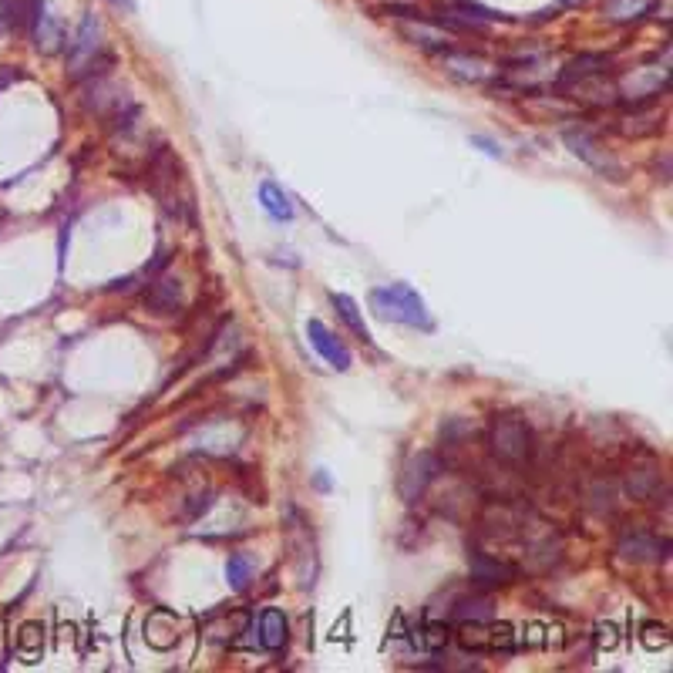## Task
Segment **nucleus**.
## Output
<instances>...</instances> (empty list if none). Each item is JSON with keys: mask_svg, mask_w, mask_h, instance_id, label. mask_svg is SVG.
<instances>
[{"mask_svg": "<svg viewBox=\"0 0 673 673\" xmlns=\"http://www.w3.org/2000/svg\"><path fill=\"white\" fill-rule=\"evenodd\" d=\"M108 68H112V54L105 48V27L95 14H88L68 48V75L75 81H85L105 75Z\"/></svg>", "mask_w": 673, "mask_h": 673, "instance_id": "obj_1", "label": "nucleus"}, {"mask_svg": "<svg viewBox=\"0 0 673 673\" xmlns=\"http://www.w3.org/2000/svg\"><path fill=\"white\" fill-rule=\"evenodd\" d=\"M371 310L381 320H391V324H404V327H421L431 330L435 320H431L424 300L404 283H391V287H377L371 293Z\"/></svg>", "mask_w": 673, "mask_h": 673, "instance_id": "obj_2", "label": "nucleus"}, {"mask_svg": "<svg viewBox=\"0 0 673 673\" xmlns=\"http://www.w3.org/2000/svg\"><path fill=\"white\" fill-rule=\"evenodd\" d=\"M488 445L502 462H525L532 455V431L519 418H499L488 428Z\"/></svg>", "mask_w": 673, "mask_h": 673, "instance_id": "obj_3", "label": "nucleus"}, {"mask_svg": "<svg viewBox=\"0 0 673 673\" xmlns=\"http://www.w3.org/2000/svg\"><path fill=\"white\" fill-rule=\"evenodd\" d=\"M458 643L472 653H512L515 650V630L509 623L472 620L458 630Z\"/></svg>", "mask_w": 673, "mask_h": 673, "instance_id": "obj_4", "label": "nucleus"}, {"mask_svg": "<svg viewBox=\"0 0 673 673\" xmlns=\"http://www.w3.org/2000/svg\"><path fill=\"white\" fill-rule=\"evenodd\" d=\"M559 88H562V91H569V98L583 101V105H596V108L616 105V101L623 98V95H620V81L606 78V71H603V75H589V78H576V81H562Z\"/></svg>", "mask_w": 673, "mask_h": 673, "instance_id": "obj_5", "label": "nucleus"}, {"mask_svg": "<svg viewBox=\"0 0 673 673\" xmlns=\"http://www.w3.org/2000/svg\"><path fill=\"white\" fill-rule=\"evenodd\" d=\"M435 475H438V458L431 455V451H418V455H411L408 465H404V472H401V499L418 502Z\"/></svg>", "mask_w": 673, "mask_h": 673, "instance_id": "obj_6", "label": "nucleus"}, {"mask_svg": "<svg viewBox=\"0 0 673 673\" xmlns=\"http://www.w3.org/2000/svg\"><path fill=\"white\" fill-rule=\"evenodd\" d=\"M566 145L573 149V155H579L583 162H589L593 165L596 172H603V175H610V179H620V162L613 159L610 152L599 145V138L596 135H589V132H566Z\"/></svg>", "mask_w": 673, "mask_h": 673, "instance_id": "obj_7", "label": "nucleus"}, {"mask_svg": "<svg viewBox=\"0 0 673 673\" xmlns=\"http://www.w3.org/2000/svg\"><path fill=\"white\" fill-rule=\"evenodd\" d=\"M441 68L448 71L451 78L468 81V85H482V81L495 78V68L478 54H465V51H441Z\"/></svg>", "mask_w": 673, "mask_h": 673, "instance_id": "obj_8", "label": "nucleus"}, {"mask_svg": "<svg viewBox=\"0 0 673 673\" xmlns=\"http://www.w3.org/2000/svg\"><path fill=\"white\" fill-rule=\"evenodd\" d=\"M307 337H310V344L320 350V357H324V361L334 367V371H347V367H350V350L340 344V340L330 334V330L320 324V320H310Z\"/></svg>", "mask_w": 673, "mask_h": 673, "instance_id": "obj_9", "label": "nucleus"}, {"mask_svg": "<svg viewBox=\"0 0 673 673\" xmlns=\"http://www.w3.org/2000/svg\"><path fill=\"white\" fill-rule=\"evenodd\" d=\"M31 31H34V44H38V51L41 54H54V51H61V44H64V34H61V24H58V17H54L51 11H48V4H38V11H34V17H31Z\"/></svg>", "mask_w": 673, "mask_h": 673, "instance_id": "obj_10", "label": "nucleus"}, {"mask_svg": "<svg viewBox=\"0 0 673 673\" xmlns=\"http://www.w3.org/2000/svg\"><path fill=\"white\" fill-rule=\"evenodd\" d=\"M401 34L411 44L424 48V51H448L451 48V34L438 21L435 24H428V21H401Z\"/></svg>", "mask_w": 673, "mask_h": 673, "instance_id": "obj_11", "label": "nucleus"}, {"mask_svg": "<svg viewBox=\"0 0 673 673\" xmlns=\"http://www.w3.org/2000/svg\"><path fill=\"white\" fill-rule=\"evenodd\" d=\"M145 640L155 650H169L179 643V620L169 610H152L149 620H145Z\"/></svg>", "mask_w": 673, "mask_h": 673, "instance_id": "obj_12", "label": "nucleus"}, {"mask_svg": "<svg viewBox=\"0 0 673 673\" xmlns=\"http://www.w3.org/2000/svg\"><path fill=\"white\" fill-rule=\"evenodd\" d=\"M472 579L482 586H505L515 579V566L502 559H492L488 552H472Z\"/></svg>", "mask_w": 673, "mask_h": 673, "instance_id": "obj_13", "label": "nucleus"}, {"mask_svg": "<svg viewBox=\"0 0 673 673\" xmlns=\"http://www.w3.org/2000/svg\"><path fill=\"white\" fill-rule=\"evenodd\" d=\"M660 128V108L650 105V101H633V112L620 118V132L623 135H650Z\"/></svg>", "mask_w": 673, "mask_h": 673, "instance_id": "obj_14", "label": "nucleus"}, {"mask_svg": "<svg viewBox=\"0 0 673 673\" xmlns=\"http://www.w3.org/2000/svg\"><path fill=\"white\" fill-rule=\"evenodd\" d=\"M145 300H149L152 313L169 317V313H179V307H182V290H179V283H175V280L162 276V280L152 283V290L145 293Z\"/></svg>", "mask_w": 673, "mask_h": 673, "instance_id": "obj_15", "label": "nucleus"}, {"mask_svg": "<svg viewBox=\"0 0 673 673\" xmlns=\"http://www.w3.org/2000/svg\"><path fill=\"white\" fill-rule=\"evenodd\" d=\"M663 542L657 536H647V532H630V536L620 539V552L626 559H636V562H653L663 556Z\"/></svg>", "mask_w": 673, "mask_h": 673, "instance_id": "obj_16", "label": "nucleus"}, {"mask_svg": "<svg viewBox=\"0 0 673 673\" xmlns=\"http://www.w3.org/2000/svg\"><path fill=\"white\" fill-rule=\"evenodd\" d=\"M603 71H610V58H603V54H579V58H573V61L566 64V68L559 71V85H562V81L603 75Z\"/></svg>", "mask_w": 673, "mask_h": 673, "instance_id": "obj_17", "label": "nucleus"}, {"mask_svg": "<svg viewBox=\"0 0 673 673\" xmlns=\"http://www.w3.org/2000/svg\"><path fill=\"white\" fill-rule=\"evenodd\" d=\"M287 616L280 610H266L263 620H260V643L266 650H283V643H287Z\"/></svg>", "mask_w": 673, "mask_h": 673, "instance_id": "obj_18", "label": "nucleus"}, {"mask_svg": "<svg viewBox=\"0 0 673 673\" xmlns=\"http://www.w3.org/2000/svg\"><path fill=\"white\" fill-rule=\"evenodd\" d=\"M17 653L24 663H38L44 653V626L41 623H24L17 633Z\"/></svg>", "mask_w": 673, "mask_h": 673, "instance_id": "obj_19", "label": "nucleus"}, {"mask_svg": "<svg viewBox=\"0 0 673 673\" xmlns=\"http://www.w3.org/2000/svg\"><path fill=\"white\" fill-rule=\"evenodd\" d=\"M260 202H263V209L270 212L273 219H293L290 196L280 186H273V182H263V186H260Z\"/></svg>", "mask_w": 673, "mask_h": 673, "instance_id": "obj_20", "label": "nucleus"}, {"mask_svg": "<svg viewBox=\"0 0 673 673\" xmlns=\"http://www.w3.org/2000/svg\"><path fill=\"white\" fill-rule=\"evenodd\" d=\"M650 7H653V0H606V17L616 24H626V21L643 17Z\"/></svg>", "mask_w": 673, "mask_h": 673, "instance_id": "obj_21", "label": "nucleus"}, {"mask_svg": "<svg viewBox=\"0 0 673 673\" xmlns=\"http://www.w3.org/2000/svg\"><path fill=\"white\" fill-rule=\"evenodd\" d=\"M451 616L462 623H472V620H492V599L488 596H468V599H458V606L451 610Z\"/></svg>", "mask_w": 673, "mask_h": 673, "instance_id": "obj_22", "label": "nucleus"}, {"mask_svg": "<svg viewBox=\"0 0 673 673\" xmlns=\"http://www.w3.org/2000/svg\"><path fill=\"white\" fill-rule=\"evenodd\" d=\"M334 307H337V313L340 317L347 320V327L354 330L357 337L361 340H371V334H367V324H364V317L357 313V303L347 297V293H334Z\"/></svg>", "mask_w": 673, "mask_h": 673, "instance_id": "obj_23", "label": "nucleus"}, {"mask_svg": "<svg viewBox=\"0 0 673 673\" xmlns=\"http://www.w3.org/2000/svg\"><path fill=\"white\" fill-rule=\"evenodd\" d=\"M250 559L246 556H229V562H226V579H229V586L233 589H246V583H250Z\"/></svg>", "mask_w": 673, "mask_h": 673, "instance_id": "obj_24", "label": "nucleus"}, {"mask_svg": "<svg viewBox=\"0 0 673 673\" xmlns=\"http://www.w3.org/2000/svg\"><path fill=\"white\" fill-rule=\"evenodd\" d=\"M640 643H643V647H647V650H663V647H670L667 626H660V623H643Z\"/></svg>", "mask_w": 673, "mask_h": 673, "instance_id": "obj_25", "label": "nucleus"}, {"mask_svg": "<svg viewBox=\"0 0 673 673\" xmlns=\"http://www.w3.org/2000/svg\"><path fill=\"white\" fill-rule=\"evenodd\" d=\"M616 633H620V630H616V623H599L596 626V643L603 650H613L616 643H620V636H616Z\"/></svg>", "mask_w": 673, "mask_h": 673, "instance_id": "obj_26", "label": "nucleus"}, {"mask_svg": "<svg viewBox=\"0 0 673 673\" xmlns=\"http://www.w3.org/2000/svg\"><path fill=\"white\" fill-rule=\"evenodd\" d=\"M391 636H394V640L408 636V633H404V616H401V613H394V620H391Z\"/></svg>", "mask_w": 673, "mask_h": 673, "instance_id": "obj_27", "label": "nucleus"}, {"mask_svg": "<svg viewBox=\"0 0 673 673\" xmlns=\"http://www.w3.org/2000/svg\"><path fill=\"white\" fill-rule=\"evenodd\" d=\"M112 7H118V11H125V14H135V0H108Z\"/></svg>", "mask_w": 673, "mask_h": 673, "instance_id": "obj_28", "label": "nucleus"}, {"mask_svg": "<svg viewBox=\"0 0 673 673\" xmlns=\"http://www.w3.org/2000/svg\"><path fill=\"white\" fill-rule=\"evenodd\" d=\"M0 660H4V623H0Z\"/></svg>", "mask_w": 673, "mask_h": 673, "instance_id": "obj_29", "label": "nucleus"}, {"mask_svg": "<svg viewBox=\"0 0 673 673\" xmlns=\"http://www.w3.org/2000/svg\"><path fill=\"white\" fill-rule=\"evenodd\" d=\"M566 4H576V0H566Z\"/></svg>", "mask_w": 673, "mask_h": 673, "instance_id": "obj_30", "label": "nucleus"}]
</instances>
